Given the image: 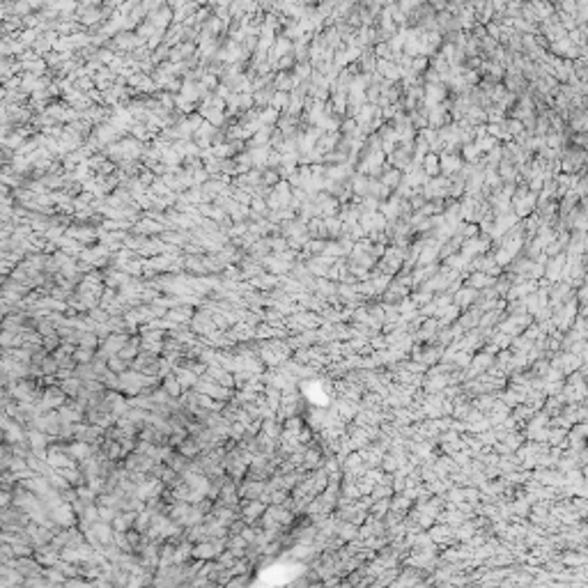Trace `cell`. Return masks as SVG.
Masks as SVG:
<instances>
[{"mask_svg": "<svg viewBox=\"0 0 588 588\" xmlns=\"http://www.w3.org/2000/svg\"><path fill=\"white\" fill-rule=\"evenodd\" d=\"M106 363H108V370H111V372H115V375H122V372H124V368H127V361L122 359L120 354H115V357L106 359Z\"/></svg>", "mask_w": 588, "mask_h": 588, "instance_id": "30bf717a", "label": "cell"}, {"mask_svg": "<svg viewBox=\"0 0 588 588\" xmlns=\"http://www.w3.org/2000/svg\"><path fill=\"white\" fill-rule=\"evenodd\" d=\"M14 556L16 558H23V556H32V549L26 545H19V542H14Z\"/></svg>", "mask_w": 588, "mask_h": 588, "instance_id": "7c38bea8", "label": "cell"}, {"mask_svg": "<svg viewBox=\"0 0 588 588\" xmlns=\"http://www.w3.org/2000/svg\"><path fill=\"white\" fill-rule=\"evenodd\" d=\"M74 361H76L78 365H83V363H92L95 361V352H92V347H78L76 352H74Z\"/></svg>", "mask_w": 588, "mask_h": 588, "instance_id": "9c48e42d", "label": "cell"}, {"mask_svg": "<svg viewBox=\"0 0 588 588\" xmlns=\"http://www.w3.org/2000/svg\"><path fill=\"white\" fill-rule=\"evenodd\" d=\"M262 512H266V503L262 501V498H253V501L248 503V506L244 508V515H241V520H244L246 524H253L258 522L262 517Z\"/></svg>", "mask_w": 588, "mask_h": 588, "instance_id": "7a4b0ae2", "label": "cell"}, {"mask_svg": "<svg viewBox=\"0 0 588 588\" xmlns=\"http://www.w3.org/2000/svg\"><path fill=\"white\" fill-rule=\"evenodd\" d=\"M175 375H177V379H180V384L184 388H191L193 384H198V375L191 368H180Z\"/></svg>", "mask_w": 588, "mask_h": 588, "instance_id": "ba28073f", "label": "cell"}, {"mask_svg": "<svg viewBox=\"0 0 588 588\" xmlns=\"http://www.w3.org/2000/svg\"><path fill=\"white\" fill-rule=\"evenodd\" d=\"M166 317L170 319L172 324H180V322H189V319H193V313H191V308H172L170 313H166Z\"/></svg>", "mask_w": 588, "mask_h": 588, "instance_id": "8992f818", "label": "cell"}, {"mask_svg": "<svg viewBox=\"0 0 588 588\" xmlns=\"http://www.w3.org/2000/svg\"><path fill=\"white\" fill-rule=\"evenodd\" d=\"M65 400H67V393L62 391V386H51V388H46V393H44L42 407L44 409H60L62 404H65Z\"/></svg>", "mask_w": 588, "mask_h": 588, "instance_id": "6da1fadb", "label": "cell"}, {"mask_svg": "<svg viewBox=\"0 0 588 588\" xmlns=\"http://www.w3.org/2000/svg\"><path fill=\"white\" fill-rule=\"evenodd\" d=\"M304 459H306V462H304V467H306V469L317 467V464H319V453H315V451H306V453H304Z\"/></svg>", "mask_w": 588, "mask_h": 588, "instance_id": "8fae6325", "label": "cell"}, {"mask_svg": "<svg viewBox=\"0 0 588 588\" xmlns=\"http://www.w3.org/2000/svg\"><path fill=\"white\" fill-rule=\"evenodd\" d=\"M200 451H202V446H200L198 439H186V441L180 443V453H182V455H186V457H191V459H193Z\"/></svg>", "mask_w": 588, "mask_h": 588, "instance_id": "52a82bcc", "label": "cell"}, {"mask_svg": "<svg viewBox=\"0 0 588 588\" xmlns=\"http://www.w3.org/2000/svg\"><path fill=\"white\" fill-rule=\"evenodd\" d=\"M164 388L168 391V395H170V398H180L182 391H184V386L180 384L177 375H168V377L164 379Z\"/></svg>", "mask_w": 588, "mask_h": 588, "instance_id": "5b68a950", "label": "cell"}, {"mask_svg": "<svg viewBox=\"0 0 588 588\" xmlns=\"http://www.w3.org/2000/svg\"><path fill=\"white\" fill-rule=\"evenodd\" d=\"M214 556H219V551H216V547L211 540L195 542L193 545V558H198V561H211Z\"/></svg>", "mask_w": 588, "mask_h": 588, "instance_id": "3957f363", "label": "cell"}, {"mask_svg": "<svg viewBox=\"0 0 588 588\" xmlns=\"http://www.w3.org/2000/svg\"><path fill=\"white\" fill-rule=\"evenodd\" d=\"M262 494H264V485H262L260 480H253V478H251V483H246V485L241 487V496H246L248 501L260 498Z\"/></svg>", "mask_w": 588, "mask_h": 588, "instance_id": "277c9868", "label": "cell"}, {"mask_svg": "<svg viewBox=\"0 0 588 588\" xmlns=\"http://www.w3.org/2000/svg\"><path fill=\"white\" fill-rule=\"evenodd\" d=\"M90 317H95V319H99V322H106V315H103V310H92L90 313Z\"/></svg>", "mask_w": 588, "mask_h": 588, "instance_id": "4fadbf2b", "label": "cell"}]
</instances>
